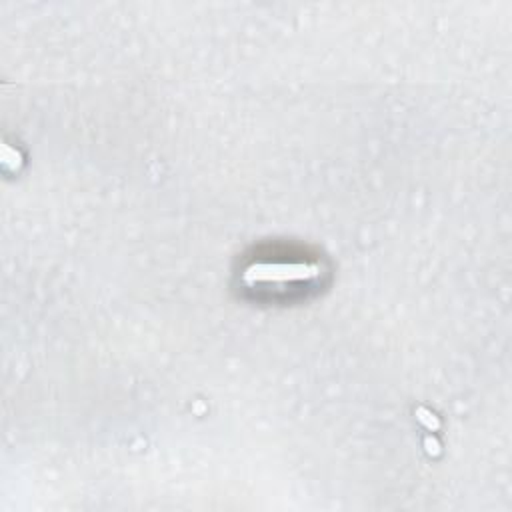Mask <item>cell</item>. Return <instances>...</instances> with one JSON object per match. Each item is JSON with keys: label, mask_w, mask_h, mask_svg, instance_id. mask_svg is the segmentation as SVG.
<instances>
[{"label": "cell", "mask_w": 512, "mask_h": 512, "mask_svg": "<svg viewBox=\"0 0 512 512\" xmlns=\"http://www.w3.org/2000/svg\"><path fill=\"white\" fill-rule=\"evenodd\" d=\"M238 292L260 304H292L316 296L330 280L326 258L300 244H264L236 270Z\"/></svg>", "instance_id": "6da1fadb"}]
</instances>
